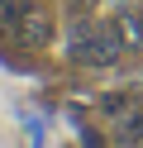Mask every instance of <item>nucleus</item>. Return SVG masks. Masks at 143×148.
<instances>
[{"instance_id":"nucleus-1","label":"nucleus","mask_w":143,"mask_h":148,"mask_svg":"<svg viewBox=\"0 0 143 148\" xmlns=\"http://www.w3.org/2000/svg\"><path fill=\"white\" fill-rule=\"evenodd\" d=\"M10 38H14V48H24V53H43V48H53V38H57L53 10L34 0V5H29V10L10 24Z\"/></svg>"},{"instance_id":"nucleus-3","label":"nucleus","mask_w":143,"mask_h":148,"mask_svg":"<svg viewBox=\"0 0 143 148\" xmlns=\"http://www.w3.org/2000/svg\"><path fill=\"white\" fill-rule=\"evenodd\" d=\"M124 143H143V105H133L129 115H124V129H119Z\"/></svg>"},{"instance_id":"nucleus-5","label":"nucleus","mask_w":143,"mask_h":148,"mask_svg":"<svg viewBox=\"0 0 143 148\" xmlns=\"http://www.w3.org/2000/svg\"><path fill=\"white\" fill-rule=\"evenodd\" d=\"M5 34H10V19H5V10H0V43H5Z\"/></svg>"},{"instance_id":"nucleus-2","label":"nucleus","mask_w":143,"mask_h":148,"mask_svg":"<svg viewBox=\"0 0 143 148\" xmlns=\"http://www.w3.org/2000/svg\"><path fill=\"white\" fill-rule=\"evenodd\" d=\"M119 29H124V43H129L133 53H143V10H129L119 19Z\"/></svg>"},{"instance_id":"nucleus-4","label":"nucleus","mask_w":143,"mask_h":148,"mask_svg":"<svg viewBox=\"0 0 143 148\" xmlns=\"http://www.w3.org/2000/svg\"><path fill=\"white\" fill-rule=\"evenodd\" d=\"M81 148H105V138H100V129H91V124H81Z\"/></svg>"}]
</instances>
